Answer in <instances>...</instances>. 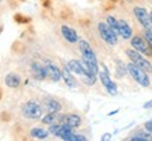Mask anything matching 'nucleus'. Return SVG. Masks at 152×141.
Returning <instances> with one entry per match:
<instances>
[{
    "instance_id": "nucleus-6",
    "label": "nucleus",
    "mask_w": 152,
    "mask_h": 141,
    "mask_svg": "<svg viewBox=\"0 0 152 141\" xmlns=\"http://www.w3.org/2000/svg\"><path fill=\"white\" fill-rule=\"evenodd\" d=\"M131 46H133L135 50H138L140 53H144V55H147V56L152 55L151 46L148 45L147 39H144V38H141V37H133L131 38Z\"/></svg>"
},
{
    "instance_id": "nucleus-12",
    "label": "nucleus",
    "mask_w": 152,
    "mask_h": 141,
    "mask_svg": "<svg viewBox=\"0 0 152 141\" xmlns=\"http://www.w3.org/2000/svg\"><path fill=\"white\" fill-rule=\"evenodd\" d=\"M67 67H69L70 71L74 73V74H78V76H84V74H85L83 62H78V60H70L69 63H67Z\"/></svg>"
},
{
    "instance_id": "nucleus-19",
    "label": "nucleus",
    "mask_w": 152,
    "mask_h": 141,
    "mask_svg": "<svg viewBox=\"0 0 152 141\" xmlns=\"http://www.w3.org/2000/svg\"><path fill=\"white\" fill-rule=\"evenodd\" d=\"M107 24H109V27L115 31L116 35H119V21H117L115 17L109 15V17H107Z\"/></svg>"
},
{
    "instance_id": "nucleus-21",
    "label": "nucleus",
    "mask_w": 152,
    "mask_h": 141,
    "mask_svg": "<svg viewBox=\"0 0 152 141\" xmlns=\"http://www.w3.org/2000/svg\"><path fill=\"white\" fill-rule=\"evenodd\" d=\"M63 140H69V141H85L87 138L84 136H80V134H69V136H66Z\"/></svg>"
},
{
    "instance_id": "nucleus-24",
    "label": "nucleus",
    "mask_w": 152,
    "mask_h": 141,
    "mask_svg": "<svg viewBox=\"0 0 152 141\" xmlns=\"http://www.w3.org/2000/svg\"><path fill=\"white\" fill-rule=\"evenodd\" d=\"M14 18H15V21H17V23H20V24H25V23H28V21H29L28 18L23 17L21 14H15V17H14Z\"/></svg>"
},
{
    "instance_id": "nucleus-3",
    "label": "nucleus",
    "mask_w": 152,
    "mask_h": 141,
    "mask_svg": "<svg viewBox=\"0 0 152 141\" xmlns=\"http://www.w3.org/2000/svg\"><path fill=\"white\" fill-rule=\"evenodd\" d=\"M127 56H129V59L133 62L134 64H137L138 67H141L142 70H145V71H149L151 73L152 71V64L148 62L147 59H144V56L140 53L138 50H135V49H129L127 52Z\"/></svg>"
},
{
    "instance_id": "nucleus-5",
    "label": "nucleus",
    "mask_w": 152,
    "mask_h": 141,
    "mask_svg": "<svg viewBox=\"0 0 152 141\" xmlns=\"http://www.w3.org/2000/svg\"><path fill=\"white\" fill-rule=\"evenodd\" d=\"M23 115L28 119H41L42 109L35 101H28L23 106Z\"/></svg>"
},
{
    "instance_id": "nucleus-14",
    "label": "nucleus",
    "mask_w": 152,
    "mask_h": 141,
    "mask_svg": "<svg viewBox=\"0 0 152 141\" xmlns=\"http://www.w3.org/2000/svg\"><path fill=\"white\" fill-rule=\"evenodd\" d=\"M4 82H6V85L10 87V88H17V87H20V84H21V78H20L18 74L9 73L4 78Z\"/></svg>"
},
{
    "instance_id": "nucleus-9",
    "label": "nucleus",
    "mask_w": 152,
    "mask_h": 141,
    "mask_svg": "<svg viewBox=\"0 0 152 141\" xmlns=\"http://www.w3.org/2000/svg\"><path fill=\"white\" fill-rule=\"evenodd\" d=\"M46 70H48V77L50 78L52 81L57 82L60 78L63 77V76H61V70H60L57 66H55L52 62H49V60L46 62Z\"/></svg>"
},
{
    "instance_id": "nucleus-20",
    "label": "nucleus",
    "mask_w": 152,
    "mask_h": 141,
    "mask_svg": "<svg viewBox=\"0 0 152 141\" xmlns=\"http://www.w3.org/2000/svg\"><path fill=\"white\" fill-rule=\"evenodd\" d=\"M55 120H56V113H55V112H49L45 117L42 119V122L45 123V124H53V122H55Z\"/></svg>"
},
{
    "instance_id": "nucleus-30",
    "label": "nucleus",
    "mask_w": 152,
    "mask_h": 141,
    "mask_svg": "<svg viewBox=\"0 0 152 141\" xmlns=\"http://www.w3.org/2000/svg\"><path fill=\"white\" fill-rule=\"evenodd\" d=\"M149 17H151V23H152V11L149 13Z\"/></svg>"
},
{
    "instance_id": "nucleus-13",
    "label": "nucleus",
    "mask_w": 152,
    "mask_h": 141,
    "mask_svg": "<svg viewBox=\"0 0 152 141\" xmlns=\"http://www.w3.org/2000/svg\"><path fill=\"white\" fill-rule=\"evenodd\" d=\"M31 68H32V73H34V76H35V78H37V80H39V81H42V80H45V78L48 77L46 67H42L41 64L32 63Z\"/></svg>"
},
{
    "instance_id": "nucleus-17",
    "label": "nucleus",
    "mask_w": 152,
    "mask_h": 141,
    "mask_svg": "<svg viewBox=\"0 0 152 141\" xmlns=\"http://www.w3.org/2000/svg\"><path fill=\"white\" fill-rule=\"evenodd\" d=\"M45 105H46V108H48L49 112H55V113H57V112L61 109V105H60L56 99H53V98H48V99L45 101Z\"/></svg>"
},
{
    "instance_id": "nucleus-22",
    "label": "nucleus",
    "mask_w": 152,
    "mask_h": 141,
    "mask_svg": "<svg viewBox=\"0 0 152 141\" xmlns=\"http://www.w3.org/2000/svg\"><path fill=\"white\" fill-rule=\"evenodd\" d=\"M130 140H140V141H147V140H151V136L149 134H137V136H133L130 137Z\"/></svg>"
},
{
    "instance_id": "nucleus-7",
    "label": "nucleus",
    "mask_w": 152,
    "mask_h": 141,
    "mask_svg": "<svg viewBox=\"0 0 152 141\" xmlns=\"http://www.w3.org/2000/svg\"><path fill=\"white\" fill-rule=\"evenodd\" d=\"M99 78H101L102 85L105 87L106 91L109 92L110 95H116V94H117V85L110 80V77H109V71L106 70V67H103V70L99 73Z\"/></svg>"
},
{
    "instance_id": "nucleus-25",
    "label": "nucleus",
    "mask_w": 152,
    "mask_h": 141,
    "mask_svg": "<svg viewBox=\"0 0 152 141\" xmlns=\"http://www.w3.org/2000/svg\"><path fill=\"white\" fill-rule=\"evenodd\" d=\"M145 130H147L149 134H152V120H149V122L145 123Z\"/></svg>"
},
{
    "instance_id": "nucleus-2",
    "label": "nucleus",
    "mask_w": 152,
    "mask_h": 141,
    "mask_svg": "<svg viewBox=\"0 0 152 141\" xmlns=\"http://www.w3.org/2000/svg\"><path fill=\"white\" fill-rule=\"evenodd\" d=\"M127 71L131 74V77L138 82L141 87H149L151 81H149V77L147 76L145 70H142L141 67H138L137 64H134L133 62L127 64Z\"/></svg>"
},
{
    "instance_id": "nucleus-26",
    "label": "nucleus",
    "mask_w": 152,
    "mask_h": 141,
    "mask_svg": "<svg viewBox=\"0 0 152 141\" xmlns=\"http://www.w3.org/2000/svg\"><path fill=\"white\" fill-rule=\"evenodd\" d=\"M149 108H152V101H149V102L144 105V109H149Z\"/></svg>"
},
{
    "instance_id": "nucleus-31",
    "label": "nucleus",
    "mask_w": 152,
    "mask_h": 141,
    "mask_svg": "<svg viewBox=\"0 0 152 141\" xmlns=\"http://www.w3.org/2000/svg\"><path fill=\"white\" fill-rule=\"evenodd\" d=\"M0 98H1V91H0Z\"/></svg>"
},
{
    "instance_id": "nucleus-16",
    "label": "nucleus",
    "mask_w": 152,
    "mask_h": 141,
    "mask_svg": "<svg viewBox=\"0 0 152 141\" xmlns=\"http://www.w3.org/2000/svg\"><path fill=\"white\" fill-rule=\"evenodd\" d=\"M63 120H64L69 126H71L73 129L78 127L80 124H81V117H80L78 115H74V113H70V115H67V116H64Z\"/></svg>"
},
{
    "instance_id": "nucleus-1",
    "label": "nucleus",
    "mask_w": 152,
    "mask_h": 141,
    "mask_svg": "<svg viewBox=\"0 0 152 141\" xmlns=\"http://www.w3.org/2000/svg\"><path fill=\"white\" fill-rule=\"evenodd\" d=\"M80 50H81V55H83L84 63L89 67V70L92 71L94 76H96V74L99 73V68H98V60H96L95 53H94L92 48H91V45H89L87 41L81 39V41H80Z\"/></svg>"
},
{
    "instance_id": "nucleus-4",
    "label": "nucleus",
    "mask_w": 152,
    "mask_h": 141,
    "mask_svg": "<svg viewBox=\"0 0 152 141\" xmlns=\"http://www.w3.org/2000/svg\"><path fill=\"white\" fill-rule=\"evenodd\" d=\"M98 31H99V35L106 43L109 45H116L117 43V35L115 34V31L109 27L107 23H99L98 24Z\"/></svg>"
},
{
    "instance_id": "nucleus-15",
    "label": "nucleus",
    "mask_w": 152,
    "mask_h": 141,
    "mask_svg": "<svg viewBox=\"0 0 152 141\" xmlns=\"http://www.w3.org/2000/svg\"><path fill=\"white\" fill-rule=\"evenodd\" d=\"M61 76H63V80L66 81V84L69 87H71V88H74V87H77V81L74 80V77L71 76V71H70V68L67 67V64L64 66V68L61 70Z\"/></svg>"
},
{
    "instance_id": "nucleus-32",
    "label": "nucleus",
    "mask_w": 152,
    "mask_h": 141,
    "mask_svg": "<svg viewBox=\"0 0 152 141\" xmlns=\"http://www.w3.org/2000/svg\"><path fill=\"white\" fill-rule=\"evenodd\" d=\"M20 1H24V0H20Z\"/></svg>"
},
{
    "instance_id": "nucleus-28",
    "label": "nucleus",
    "mask_w": 152,
    "mask_h": 141,
    "mask_svg": "<svg viewBox=\"0 0 152 141\" xmlns=\"http://www.w3.org/2000/svg\"><path fill=\"white\" fill-rule=\"evenodd\" d=\"M42 4L45 6V7H48V6L50 4V0H42Z\"/></svg>"
},
{
    "instance_id": "nucleus-23",
    "label": "nucleus",
    "mask_w": 152,
    "mask_h": 141,
    "mask_svg": "<svg viewBox=\"0 0 152 141\" xmlns=\"http://www.w3.org/2000/svg\"><path fill=\"white\" fill-rule=\"evenodd\" d=\"M144 35H145V39H147L148 45L151 46V49H152V29H145Z\"/></svg>"
},
{
    "instance_id": "nucleus-11",
    "label": "nucleus",
    "mask_w": 152,
    "mask_h": 141,
    "mask_svg": "<svg viewBox=\"0 0 152 141\" xmlns=\"http://www.w3.org/2000/svg\"><path fill=\"white\" fill-rule=\"evenodd\" d=\"M61 35L64 37L66 41L71 42V43L78 42V35H77V32L74 31L73 28L67 27V25H63V27H61Z\"/></svg>"
},
{
    "instance_id": "nucleus-8",
    "label": "nucleus",
    "mask_w": 152,
    "mask_h": 141,
    "mask_svg": "<svg viewBox=\"0 0 152 141\" xmlns=\"http://www.w3.org/2000/svg\"><path fill=\"white\" fill-rule=\"evenodd\" d=\"M134 14H135V18L138 20L140 24H141L145 29H152V23H151L149 13H148L144 7H135V9H134Z\"/></svg>"
},
{
    "instance_id": "nucleus-18",
    "label": "nucleus",
    "mask_w": 152,
    "mask_h": 141,
    "mask_svg": "<svg viewBox=\"0 0 152 141\" xmlns=\"http://www.w3.org/2000/svg\"><path fill=\"white\" fill-rule=\"evenodd\" d=\"M31 136L35 137V138H38V140H45V138H48L49 133H48L46 130H43V129L35 127V129L31 130Z\"/></svg>"
},
{
    "instance_id": "nucleus-29",
    "label": "nucleus",
    "mask_w": 152,
    "mask_h": 141,
    "mask_svg": "<svg viewBox=\"0 0 152 141\" xmlns=\"http://www.w3.org/2000/svg\"><path fill=\"white\" fill-rule=\"evenodd\" d=\"M117 112H119V110H117V109H116V110H113V112H110V113H109V116H113V115H115V113H117Z\"/></svg>"
},
{
    "instance_id": "nucleus-27",
    "label": "nucleus",
    "mask_w": 152,
    "mask_h": 141,
    "mask_svg": "<svg viewBox=\"0 0 152 141\" xmlns=\"http://www.w3.org/2000/svg\"><path fill=\"white\" fill-rule=\"evenodd\" d=\"M110 134H103V136H102V138H101V140H103V141H105V140H110Z\"/></svg>"
},
{
    "instance_id": "nucleus-10",
    "label": "nucleus",
    "mask_w": 152,
    "mask_h": 141,
    "mask_svg": "<svg viewBox=\"0 0 152 141\" xmlns=\"http://www.w3.org/2000/svg\"><path fill=\"white\" fill-rule=\"evenodd\" d=\"M119 35L123 37L124 39H130L133 37V29L129 25V23L124 21V20H120L119 21Z\"/></svg>"
}]
</instances>
